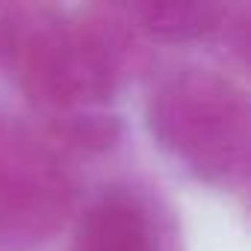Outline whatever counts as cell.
Instances as JSON below:
<instances>
[{
    "mask_svg": "<svg viewBox=\"0 0 251 251\" xmlns=\"http://www.w3.org/2000/svg\"><path fill=\"white\" fill-rule=\"evenodd\" d=\"M151 139L201 183L242 192L251 175V103L245 89L207 65L151 71L145 95Z\"/></svg>",
    "mask_w": 251,
    "mask_h": 251,
    "instance_id": "6da1fadb",
    "label": "cell"
},
{
    "mask_svg": "<svg viewBox=\"0 0 251 251\" xmlns=\"http://www.w3.org/2000/svg\"><path fill=\"white\" fill-rule=\"evenodd\" d=\"M68 251H183L175 204L148 180H112L74 216Z\"/></svg>",
    "mask_w": 251,
    "mask_h": 251,
    "instance_id": "3957f363",
    "label": "cell"
},
{
    "mask_svg": "<svg viewBox=\"0 0 251 251\" xmlns=\"http://www.w3.org/2000/svg\"><path fill=\"white\" fill-rule=\"evenodd\" d=\"M124 9L148 42H207L219 53L236 42L248 15L245 3H213V0H195V3L139 0V3H124Z\"/></svg>",
    "mask_w": 251,
    "mask_h": 251,
    "instance_id": "277c9868",
    "label": "cell"
},
{
    "mask_svg": "<svg viewBox=\"0 0 251 251\" xmlns=\"http://www.w3.org/2000/svg\"><path fill=\"white\" fill-rule=\"evenodd\" d=\"M80 177L39 124L0 112V251H42L74 219Z\"/></svg>",
    "mask_w": 251,
    "mask_h": 251,
    "instance_id": "7a4b0ae2",
    "label": "cell"
},
{
    "mask_svg": "<svg viewBox=\"0 0 251 251\" xmlns=\"http://www.w3.org/2000/svg\"><path fill=\"white\" fill-rule=\"evenodd\" d=\"M12 15L15 3H0V74L9 68V50H12Z\"/></svg>",
    "mask_w": 251,
    "mask_h": 251,
    "instance_id": "5b68a950",
    "label": "cell"
}]
</instances>
